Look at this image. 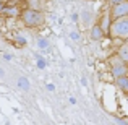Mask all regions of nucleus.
Segmentation results:
<instances>
[{
    "label": "nucleus",
    "instance_id": "nucleus-1",
    "mask_svg": "<svg viewBox=\"0 0 128 125\" xmlns=\"http://www.w3.org/2000/svg\"><path fill=\"white\" fill-rule=\"evenodd\" d=\"M109 36L112 39H120V41H126L128 38V16H120V18L110 20L109 25Z\"/></svg>",
    "mask_w": 128,
    "mask_h": 125
},
{
    "label": "nucleus",
    "instance_id": "nucleus-2",
    "mask_svg": "<svg viewBox=\"0 0 128 125\" xmlns=\"http://www.w3.org/2000/svg\"><path fill=\"white\" fill-rule=\"evenodd\" d=\"M21 20L28 28H34V26H41L44 23V15L34 8H28L21 13Z\"/></svg>",
    "mask_w": 128,
    "mask_h": 125
},
{
    "label": "nucleus",
    "instance_id": "nucleus-3",
    "mask_svg": "<svg viewBox=\"0 0 128 125\" xmlns=\"http://www.w3.org/2000/svg\"><path fill=\"white\" fill-rule=\"evenodd\" d=\"M126 15H128V3H126V0L117 3V5H112V10L109 12L110 20L120 18V16H126Z\"/></svg>",
    "mask_w": 128,
    "mask_h": 125
},
{
    "label": "nucleus",
    "instance_id": "nucleus-4",
    "mask_svg": "<svg viewBox=\"0 0 128 125\" xmlns=\"http://www.w3.org/2000/svg\"><path fill=\"white\" fill-rule=\"evenodd\" d=\"M104 34H106V33L102 31V28H100L99 25H94L92 28H91V39H92V41H100V39L104 38Z\"/></svg>",
    "mask_w": 128,
    "mask_h": 125
},
{
    "label": "nucleus",
    "instance_id": "nucleus-5",
    "mask_svg": "<svg viewBox=\"0 0 128 125\" xmlns=\"http://www.w3.org/2000/svg\"><path fill=\"white\" fill-rule=\"evenodd\" d=\"M112 75L115 76H122V75H126V65L125 62L123 63H117V65H112Z\"/></svg>",
    "mask_w": 128,
    "mask_h": 125
},
{
    "label": "nucleus",
    "instance_id": "nucleus-6",
    "mask_svg": "<svg viewBox=\"0 0 128 125\" xmlns=\"http://www.w3.org/2000/svg\"><path fill=\"white\" fill-rule=\"evenodd\" d=\"M115 83H117V86H118L123 93H126V91H128V76L126 75L117 76V78H115Z\"/></svg>",
    "mask_w": 128,
    "mask_h": 125
},
{
    "label": "nucleus",
    "instance_id": "nucleus-7",
    "mask_svg": "<svg viewBox=\"0 0 128 125\" xmlns=\"http://www.w3.org/2000/svg\"><path fill=\"white\" fill-rule=\"evenodd\" d=\"M0 15H5V16H16L18 15V8L16 7H3Z\"/></svg>",
    "mask_w": 128,
    "mask_h": 125
},
{
    "label": "nucleus",
    "instance_id": "nucleus-8",
    "mask_svg": "<svg viewBox=\"0 0 128 125\" xmlns=\"http://www.w3.org/2000/svg\"><path fill=\"white\" fill-rule=\"evenodd\" d=\"M118 57L123 60V62H126V60H128V46L125 44V41H123V46L118 49Z\"/></svg>",
    "mask_w": 128,
    "mask_h": 125
},
{
    "label": "nucleus",
    "instance_id": "nucleus-9",
    "mask_svg": "<svg viewBox=\"0 0 128 125\" xmlns=\"http://www.w3.org/2000/svg\"><path fill=\"white\" fill-rule=\"evenodd\" d=\"M81 16H83V25H84V26H89L91 20H92V13H91L89 10H83V12H81Z\"/></svg>",
    "mask_w": 128,
    "mask_h": 125
},
{
    "label": "nucleus",
    "instance_id": "nucleus-10",
    "mask_svg": "<svg viewBox=\"0 0 128 125\" xmlns=\"http://www.w3.org/2000/svg\"><path fill=\"white\" fill-rule=\"evenodd\" d=\"M109 25H110V16H109V12L106 13V15H104V20L102 21H100V28H102V31L106 33V31H109Z\"/></svg>",
    "mask_w": 128,
    "mask_h": 125
},
{
    "label": "nucleus",
    "instance_id": "nucleus-11",
    "mask_svg": "<svg viewBox=\"0 0 128 125\" xmlns=\"http://www.w3.org/2000/svg\"><path fill=\"white\" fill-rule=\"evenodd\" d=\"M18 86H20V89L28 91V89H29V81H28V78H24V76H20V78H18Z\"/></svg>",
    "mask_w": 128,
    "mask_h": 125
},
{
    "label": "nucleus",
    "instance_id": "nucleus-12",
    "mask_svg": "<svg viewBox=\"0 0 128 125\" xmlns=\"http://www.w3.org/2000/svg\"><path fill=\"white\" fill-rule=\"evenodd\" d=\"M38 47H41V49H46V47H49V41H47L46 38L38 39Z\"/></svg>",
    "mask_w": 128,
    "mask_h": 125
},
{
    "label": "nucleus",
    "instance_id": "nucleus-13",
    "mask_svg": "<svg viewBox=\"0 0 128 125\" xmlns=\"http://www.w3.org/2000/svg\"><path fill=\"white\" fill-rule=\"evenodd\" d=\"M70 39H72V41H80V33L78 31H72L70 33Z\"/></svg>",
    "mask_w": 128,
    "mask_h": 125
},
{
    "label": "nucleus",
    "instance_id": "nucleus-14",
    "mask_svg": "<svg viewBox=\"0 0 128 125\" xmlns=\"http://www.w3.org/2000/svg\"><path fill=\"white\" fill-rule=\"evenodd\" d=\"M38 68H41V70L46 68V60L41 59V57H38Z\"/></svg>",
    "mask_w": 128,
    "mask_h": 125
},
{
    "label": "nucleus",
    "instance_id": "nucleus-15",
    "mask_svg": "<svg viewBox=\"0 0 128 125\" xmlns=\"http://www.w3.org/2000/svg\"><path fill=\"white\" fill-rule=\"evenodd\" d=\"M47 89H49V91H55V84H52V83H47Z\"/></svg>",
    "mask_w": 128,
    "mask_h": 125
},
{
    "label": "nucleus",
    "instance_id": "nucleus-16",
    "mask_svg": "<svg viewBox=\"0 0 128 125\" xmlns=\"http://www.w3.org/2000/svg\"><path fill=\"white\" fill-rule=\"evenodd\" d=\"M72 20H73V21H80V15H78V13H73V15H72Z\"/></svg>",
    "mask_w": 128,
    "mask_h": 125
},
{
    "label": "nucleus",
    "instance_id": "nucleus-17",
    "mask_svg": "<svg viewBox=\"0 0 128 125\" xmlns=\"http://www.w3.org/2000/svg\"><path fill=\"white\" fill-rule=\"evenodd\" d=\"M18 42L21 44V46H24V44H26V39H23V36H18Z\"/></svg>",
    "mask_w": 128,
    "mask_h": 125
},
{
    "label": "nucleus",
    "instance_id": "nucleus-18",
    "mask_svg": "<svg viewBox=\"0 0 128 125\" xmlns=\"http://www.w3.org/2000/svg\"><path fill=\"white\" fill-rule=\"evenodd\" d=\"M120 2H123V0H109L110 5H117V3H120Z\"/></svg>",
    "mask_w": 128,
    "mask_h": 125
},
{
    "label": "nucleus",
    "instance_id": "nucleus-19",
    "mask_svg": "<svg viewBox=\"0 0 128 125\" xmlns=\"http://www.w3.org/2000/svg\"><path fill=\"white\" fill-rule=\"evenodd\" d=\"M3 59H5V60H12V55H10V54H5V55H3Z\"/></svg>",
    "mask_w": 128,
    "mask_h": 125
},
{
    "label": "nucleus",
    "instance_id": "nucleus-20",
    "mask_svg": "<svg viewBox=\"0 0 128 125\" xmlns=\"http://www.w3.org/2000/svg\"><path fill=\"white\" fill-rule=\"evenodd\" d=\"M70 104H76V99H75V97H70Z\"/></svg>",
    "mask_w": 128,
    "mask_h": 125
},
{
    "label": "nucleus",
    "instance_id": "nucleus-21",
    "mask_svg": "<svg viewBox=\"0 0 128 125\" xmlns=\"http://www.w3.org/2000/svg\"><path fill=\"white\" fill-rule=\"evenodd\" d=\"M2 76H3V70L0 68V78H2Z\"/></svg>",
    "mask_w": 128,
    "mask_h": 125
},
{
    "label": "nucleus",
    "instance_id": "nucleus-22",
    "mask_svg": "<svg viewBox=\"0 0 128 125\" xmlns=\"http://www.w3.org/2000/svg\"><path fill=\"white\" fill-rule=\"evenodd\" d=\"M2 8H3V5H2V2H0V12H2Z\"/></svg>",
    "mask_w": 128,
    "mask_h": 125
},
{
    "label": "nucleus",
    "instance_id": "nucleus-23",
    "mask_svg": "<svg viewBox=\"0 0 128 125\" xmlns=\"http://www.w3.org/2000/svg\"><path fill=\"white\" fill-rule=\"evenodd\" d=\"M0 2H3V0H0Z\"/></svg>",
    "mask_w": 128,
    "mask_h": 125
}]
</instances>
